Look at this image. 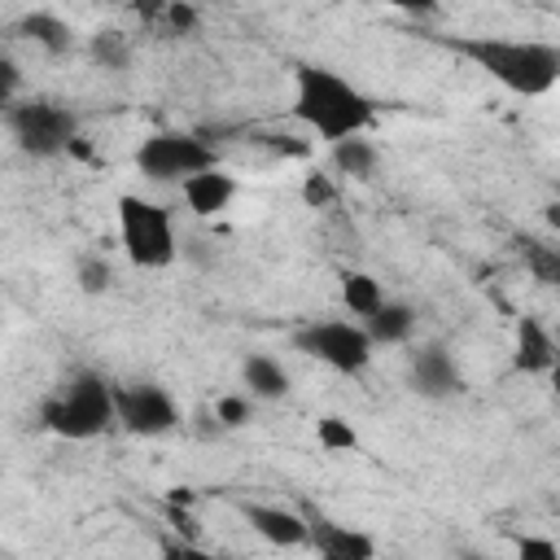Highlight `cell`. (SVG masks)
Returning <instances> with one entry per match:
<instances>
[{
    "mask_svg": "<svg viewBox=\"0 0 560 560\" xmlns=\"http://www.w3.org/2000/svg\"><path fill=\"white\" fill-rule=\"evenodd\" d=\"M293 118L306 122L319 140L363 136L376 118V105L337 70L328 66H298L293 70Z\"/></svg>",
    "mask_w": 560,
    "mask_h": 560,
    "instance_id": "cell-1",
    "label": "cell"
},
{
    "mask_svg": "<svg viewBox=\"0 0 560 560\" xmlns=\"http://www.w3.org/2000/svg\"><path fill=\"white\" fill-rule=\"evenodd\" d=\"M455 52L468 57L481 74L503 83L516 96H547L560 79V48L547 39H499V35H464Z\"/></svg>",
    "mask_w": 560,
    "mask_h": 560,
    "instance_id": "cell-2",
    "label": "cell"
},
{
    "mask_svg": "<svg viewBox=\"0 0 560 560\" xmlns=\"http://www.w3.org/2000/svg\"><path fill=\"white\" fill-rule=\"evenodd\" d=\"M39 420L66 442H92L114 424V385L101 372H74L57 394L44 398Z\"/></svg>",
    "mask_w": 560,
    "mask_h": 560,
    "instance_id": "cell-3",
    "label": "cell"
},
{
    "mask_svg": "<svg viewBox=\"0 0 560 560\" xmlns=\"http://www.w3.org/2000/svg\"><path fill=\"white\" fill-rule=\"evenodd\" d=\"M118 241H122V254L131 258V267H140V271H162L179 254L166 206L136 197V192L118 197Z\"/></svg>",
    "mask_w": 560,
    "mask_h": 560,
    "instance_id": "cell-4",
    "label": "cell"
},
{
    "mask_svg": "<svg viewBox=\"0 0 560 560\" xmlns=\"http://www.w3.org/2000/svg\"><path fill=\"white\" fill-rule=\"evenodd\" d=\"M4 118L26 158H57L79 140V118L61 101H13Z\"/></svg>",
    "mask_w": 560,
    "mask_h": 560,
    "instance_id": "cell-5",
    "label": "cell"
},
{
    "mask_svg": "<svg viewBox=\"0 0 560 560\" xmlns=\"http://www.w3.org/2000/svg\"><path fill=\"white\" fill-rule=\"evenodd\" d=\"M206 166H214V149L192 131H153L136 149V171L153 184H179Z\"/></svg>",
    "mask_w": 560,
    "mask_h": 560,
    "instance_id": "cell-6",
    "label": "cell"
},
{
    "mask_svg": "<svg viewBox=\"0 0 560 560\" xmlns=\"http://www.w3.org/2000/svg\"><path fill=\"white\" fill-rule=\"evenodd\" d=\"M293 346L319 363H328L332 372H363L372 363V337L363 324H350V319H319V324H306L293 332Z\"/></svg>",
    "mask_w": 560,
    "mask_h": 560,
    "instance_id": "cell-7",
    "label": "cell"
},
{
    "mask_svg": "<svg viewBox=\"0 0 560 560\" xmlns=\"http://www.w3.org/2000/svg\"><path fill=\"white\" fill-rule=\"evenodd\" d=\"M114 424L131 438H162L179 424V402L153 381L114 385Z\"/></svg>",
    "mask_w": 560,
    "mask_h": 560,
    "instance_id": "cell-8",
    "label": "cell"
},
{
    "mask_svg": "<svg viewBox=\"0 0 560 560\" xmlns=\"http://www.w3.org/2000/svg\"><path fill=\"white\" fill-rule=\"evenodd\" d=\"M407 385H411V394H420L429 402H446L464 389V372L442 341H424L407 359Z\"/></svg>",
    "mask_w": 560,
    "mask_h": 560,
    "instance_id": "cell-9",
    "label": "cell"
},
{
    "mask_svg": "<svg viewBox=\"0 0 560 560\" xmlns=\"http://www.w3.org/2000/svg\"><path fill=\"white\" fill-rule=\"evenodd\" d=\"M306 547L324 560H372L376 556V538L354 529V525H337V521H306Z\"/></svg>",
    "mask_w": 560,
    "mask_h": 560,
    "instance_id": "cell-10",
    "label": "cell"
},
{
    "mask_svg": "<svg viewBox=\"0 0 560 560\" xmlns=\"http://www.w3.org/2000/svg\"><path fill=\"white\" fill-rule=\"evenodd\" d=\"M179 192H184V206L197 214V219H210L219 210H228V201L236 197V179L219 166H206L197 175H184L179 179Z\"/></svg>",
    "mask_w": 560,
    "mask_h": 560,
    "instance_id": "cell-11",
    "label": "cell"
},
{
    "mask_svg": "<svg viewBox=\"0 0 560 560\" xmlns=\"http://www.w3.org/2000/svg\"><path fill=\"white\" fill-rule=\"evenodd\" d=\"M245 525L271 547H306V521L276 503H245Z\"/></svg>",
    "mask_w": 560,
    "mask_h": 560,
    "instance_id": "cell-12",
    "label": "cell"
},
{
    "mask_svg": "<svg viewBox=\"0 0 560 560\" xmlns=\"http://www.w3.org/2000/svg\"><path fill=\"white\" fill-rule=\"evenodd\" d=\"M512 363L525 376L551 372V363H556V341H551V332L534 315H521L516 319V354H512Z\"/></svg>",
    "mask_w": 560,
    "mask_h": 560,
    "instance_id": "cell-13",
    "label": "cell"
},
{
    "mask_svg": "<svg viewBox=\"0 0 560 560\" xmlns=\"http://www.w3.org/2000/svg\"><path fill=\"white\" fill-rule=\"evenodd\" d=\"M241 385H245L249 398L276 402V398H284V394L293 389V376H289V368H284L280 359H271V354H249V359L241 363Z\"/></svg>",
    "mask_w": 560,
    "mask_h": 560,
    "instance_id": "cell-14",
    "label": "cell"
},
{
    "mask_svg": "<svg viewBox=\"0 0 560 560\" xmlns=\"http://www.w3.org/2000/svg\"><path fill=\"white\" fill-rule=\"evenodd\" d=\"M363 328H368L372 346H402V341H411V332H416V306L385 298L372 315H363Z\"/></svg>",
    "mask_w": 560,
    "mask_h": 560,
    "instance_id": "cell-15",
    "label": "cell"
},
{
    "mask_svg": "<svg viewBox=\"0 0 560 560\" xmlns=\"http://www.w3.org/2000/svg\"><path fill=\"white\" fill-rule=\"evenodd\" d=\"M328 158H332V171H337V175H354V179H368V175L376 171V162H381L376 144L363 140V136L332 140V144H328Z\"/></svg>",
    "mask_w": 560,
    "mask_h": 560,
    "instance_id": "cell-16",
    "label": "cell"
},
{
    "mask_svg": "<svg viewBox=\"0 0 560 560\" xmlns=\"http://www.w3.org/2000/svg\"><path fill=\"white\" fill-rule=\"evenodd\" d=\"M18 31L26 35V39H35L44 52H52V57H61V52H70V44H74V31L57 18V13H26L22 22H18Z\"/></svg>",
    "mask_w": 560,
    "mask_h": 560,
    "instance_id": "cell-17",
    "label": "cell"
},
{
    "mask_svg": "<svg viewBox=\"0 0 560 560\" xmlns=\"http://www.w3.org/2000/svg\"><path fill=\"white\" fill-rule=\"evenodd\" d=\"M341 302H346L350 315H372L385 302L381 280L368 276V271H341Z\"/></svg>",
    "mask_w": 560,
    "mask_h": 560,
    "instance_id": "cell-18",
    "label": "cell"
},
{
    "mask_svg": "<svg viewBox=\"0 0 560 560\" xmlns=\"http://www.w3.org/2000/svg\"><path fill=\"white\" fill-rule=\"evenodd\" d=\"M315 442H319V451H328V455L359 451V433H354V424L341 420V416H319V420H315Z\"/></svg>",
    "mask_w": 560,
    "mask_h": 560,
    "instance_id": "cell-19",
    "label": "cell"
},
{
    "mask_svg": "<svg viewBox=\"0 0 560 560\" xmlns=\"http://www.w3.org/2000/svg\"><path fill=\"white\" fill-rule=\"evenodd\" d=\"M92 61L105 70H122L131 61V44L122 31H96L92 35Z\"/></svg>",
    "mask_w": 560,
    "mask_h": 560,
    "instance_id": "cell-20",
    "label": "cell"
},
{
    "mask_svg": "<svg viewBox=\"0 0 560 560\" xmlns=\"http://www.w3.org/2000/svg\"><path fill=\"white\" fill-rule=\"evenodd\" d=\"M74 280H79V289H83L88 298H96V293H109V284H114V267H109L101 254H88V258H79Z\"/></svg>",
    "mask_w": 560,
    "mask_h": 560,
    "instance_id": "cell-21",
    "label": "cell"
},
{
    "mask_svg": "<svg viewBox=\"0 0 560 560\" xmlns=\"http://www.w3.org/2000/svg\"><path fill=\"white\" fill-rule=\"evenodd\" d=\"M249 416H254V398H249V394H223V398L214 402V420L228 424V429L249 424Z\"/></svg>",
    "mask_w": 560,
    "mask_h": 560,
    "instance_id": "cell-22",
    "label": "cell"
},
{
    "mask_svg": "<svg viewBox=\"0 0 560 560\" xmlns=\"http://www.w3.org/2000/svg\"><path fill=\"white\" fill-rule=\"evenodd\" d=\"M162 22H166L171 35H192V31H197V9H192L188 0H166Z\"/></svg>",
    "mask_w": 560,
    "mask_h": 560,
    "instance_id": "cell-23",
    "label": "cell"
},
{
    "mask_svg": "<svg viewBox=\"0 0 560 560\" xmlns=\"http://www.w3.org/2000/svg\"><path fill=\"white\" fill-rule=\"evenodd\" d=\"M18 88H22V70H18L13 57L0 52V109H9L18 101Z\"/></svg>",
    "mask_w": 560,
    "mask_h": 560,
    "instance_id": "cell-24",
    "label": "cell"
},
{
    "mask_svg": "<svg viewBox=\"0 0 560 560\" xmlns=\"http://www.w3.org/2000/svg\"><path fill=\"white\" fill-rule=\"evenodd\" d=\"M332 197H337V188L328 184V175H319V171H315V175H306V179H302V201H306V206H315V210H319V206H328Z\"/></svg>",
    "mask_w": 560,
    "mask_h": 560,
    "instance_id": "cell-25",
    "label": "cell"
},
{
    "mask_svg": "<svg viewBox=\"0 0 560 560\" xmlns=\"http://www.w3.org/2000/svg\"><path fill=\"white\" fill-rule=\"evenodd\" d=\"M525 258H529V267L538 271V280H542V284H556V276H560V258H556L551 249L529 245V249H525Z\"/></svg>",
    "mask_w": 560,
    "mask_h": 560,
    "instance_id": "cell-26",
    "label": "cell"
},
{
    "mask_svg": "<svg viewBox=\"0 0 560 560\" xmlns=\"http://www.w3.org/2000/svg\"><path fill=\"white\" fill-rule=\"evenodd\" d=\"M516 556H525V560H560V547L551 538H521Z\"/></svg>",
    "mask_w": 560,
    "mask_h": 560,
    "instance_id": "cell-27",
    "label": "cell"
},
{
    "mask_svg": "<svg viewBox=\"0 0 560 560\" xmlns=\"http://www.w3.org/2000/svg\"><path fill=\"white\" fill-rule=\"evenodd\" d=\"M381 4H385V9H398V13H416V18H420V13H433L442 0H381Z\"/></svg>",
    "mask_w": 560,
    "mask_h": 560,
    "instance_id": "cell-28",
    "label": "cell"
},
{
    "mask_svg": "<svg viewBox=\"0 0 560 560\" xmlns=\"http://www.w3.org/2000/svg\"><path fill=\"white\" fill-rule=\"evenodd\" d=\"M131 9H136L140 18H162V9H166V0H131Z\"/></svg>",
    "mask_w": 560,
    "mask_h": 560,
    "instance_id": "cell-29",
    "label": "cell"
}]
</instances>
